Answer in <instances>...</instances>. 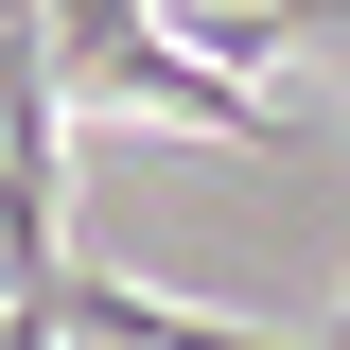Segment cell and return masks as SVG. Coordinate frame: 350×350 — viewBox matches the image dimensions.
I'll return each mask as SVG.
<instances>
[{
	"label": "cell",
	"instance_id": "cell-1",
	"mask_svg": "<svg viewBox=\"0 0 350 350\" xmlns=\"http://www.w3.org/2000/svg\"><path fill=\"white\" fill-rule=\"evenodd\" d=\"M70 123H175V140H298V123H280V105H262L245 70H211V53H193V36H158V18H140L123 53H88V70H70Z\"/></svg>",
	"mask_w": 350,
	"mask_h": 350
},
{
	"label": "cell",
	"instance_id": "cell-2",
	"mask_svg": "<svg viewBox=\"0 0 350 350\" xmlns=\"http://www.w3.org/2000/svg\"><path fill=\"white\" fill-rule=\"evenodd\" d=\"M315 350H350V298H333V333H315Z\"/></svg>",
	"mask_w": 350,
	"mask_h": 350
},
{
	"label": "cell",
	"instance_id": "cell-3",
	"mask_svg": "<svg viewBox=\"0 0 350 350\" xmlns=\"http://www.w3.org/2000/svg\"><path fill=\"white\" fill-rule=\"evenodd\" d=\"M193 18H211V0H193Z\"/></svg>",
	"mask_w": 350,
	"mask_h": 350
}]
</instances>
